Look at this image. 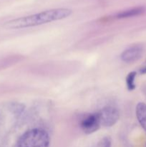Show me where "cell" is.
I'll return each mask as SVG.
<instances>
[{
    "mask_svg": "<svg viewBox=\"0 0 146 147\" xmlns=\"http://www.w3.org/2000/svg\"><path fill=\"white\" fill-rule=\"evenodd\" d=\"M9 110L15 116H20L24 113L25 106L24 104L19 103H12L9 105Z\"/></svg>",
    "mask_w": 146,
    "mask_h": 147,
    "instance_id": "obj_9",
    "label": "cell"
},
{
    "mask_svg": "<svg viewBox=\"0 0 146 147\" xmlns=\"http://www.w3.org/2000/svg\"><path fill=\"white\" fill-rule=\"evenodd\" d=\"M103 147H112V141L110 137H104L102 139Z\"/></svg>",
    "mask_w": 146,
    "mask_h": 147,
    "instance_id": "obj_10",
    "label": "cell"
},
{
    "mask_svg": "<svg viewBox=\"0 0 146 147\" xmlns=\"http://www.w3.org/2000/svg\"><path fill=\"white\" fill-rule=\"evenodd\" d=\"M72 13V11L70 9H52L37 14L11 20L4 24V27L8 30H19L36 27L52 22L64 20L70 17Z\"/></svg>",
    "mask_w": 146,
    "mask_h": 147,
    "instance_id": "obj_1",
    "label": "cell"
},
{
    "mask_svg": "<svg viewBox=\"0 0 146 147\" xmlns=\"http://www.w3.org/2000/svg\"><path fill=\"white\" fill-rule=\"evenodd\" d=\"M98 116L101 126L111 127L114 126L120 119V112L115 106H107L98 112Z\"/></svg>",
    "mask_w": 146,
    "mask_h": 147,
    "instance_id": "obj_3",
    "label": "cell"
},
{
    "mask_svg": "<svg viewBox=\"0 0 146 147\" xmlns=\"http://www.w3.org/2000/svg\"><path fill=\"white\" fill-rule=\"evenodd\" d=\"M145 11L144 7H135V8L125 10V11H120L115 15L116 19H125L129 17H135V16L140 15Z\"/></svg>",
    "mask_w": 146,
    "mask_h": 147,
    "instance_id": "obj_7",
    "label": "cell"
},
{
    "mask_svg": "<svg viewBox=\"0 0 146 147\" xmlns=\"http://www.w3.org/2000/svg\"><path fill=\"white\" fill-rule=\"evenodd\" d=\"M143 53V47L140 45H133L125 50L120 55V59L126 63H132L141 57Z\"/></svg>",
    "mask_w": 146,
    "mask_h": 147,
    "instance_id": "obj_5",
    "label": "cell"
},
{
    "mask_svg": "<svg viewBox=\"0 0 146 147\" xmlns=\"http://www.w3.org/2000/svg\"><path fill=\"white\" fill-rule=\"evenodd\" d=\"M50 136L44 129H31L24 132L17 141V147H49Z\"/></svg>",
    "mask_w": 146,
    "mask_h": 147,
    "instance_id": "obj_2",
    "label": "cell"
},
{
    "mask_svg": "<svg viewBox=\"0 0 146 147\" xmlns=\"http://www.w3.org/2000/svg\"><path fill=\"white\" fill-rule=\"evenodd\" d=\"M140 73H141V74H146V66L145 67H142V68L140 69Z\"/></svg>",
    "mask_w": 146,
    "mask_h": 147,
    "instance_id": "obj_11",
    "label": "cell"
},
{
    "mask_svg": "<svg viewBox=\"0 0 146 147\" xmlns=\"http://www.w3.org/2000/svg\"><path fill=\"white\" fill-rule=\"evenodd\" d=\"M80 126L82 131L86 134H91L100 129V121L98 113H89L81 119Z\"/></svg>",
    "mask_w": 146,
    "mask_h": 147,
    "instance_id": "obj_4",
    "label": "cell"
},
{
    "mask_svg": "<svg viewBox=\"0 0 146 147\" xmlns=\"http://www.w3.org/2000/svg\"><path fill=\"white\" fill-rule=\"evenodd\" d=\"M136 76H137V73L135 71L130 72L127 74V77H126V86H127V90L132 91L135 89L136 86L135 80Z\"/></svg>",
    "mask_w": 146,
    "mask_h": 147,
    "instance_id": "obj_8",
    "label": "cell"
},
{
    "mask_svg": "<svg viewBox=\"0 0 146 147\" xmlns=\"http://www.w3.org/2000/svg\"><path fill=\"white\" fill-rule=\"evenodd\" d=\"M136 117L141 127L146 131V104L144 103H138L135 109Z\"/></svg>",
    "mask_w": 146,
    "mask_h": 147,
    "instance_id": "obj_6",
    "label": "cell"
},
{
    "mask_svg": "<svg viewBox=\"0 0 146 147\" xmlns=\"http://www.w3.org/2000/svg\"><path fill=\"white\" fill-rule=\"evenodd\" d=\"M145 147H146V146H145Z\"/></svg>",
    "mask_w": 146,
    "mask_h": 147,
    "instance_id": "obj_12",
    "label": "cell"
}]
</instances>
